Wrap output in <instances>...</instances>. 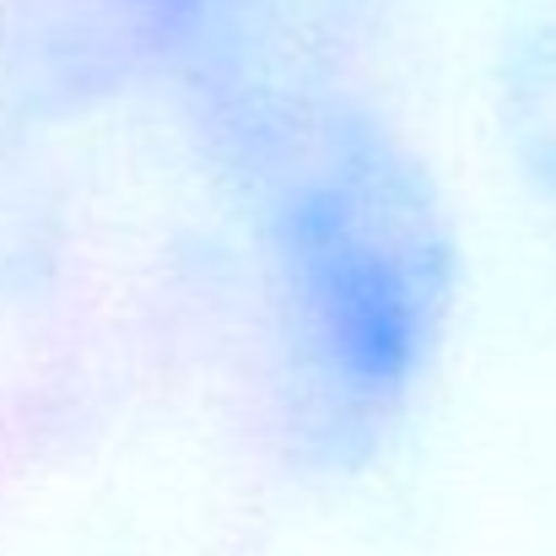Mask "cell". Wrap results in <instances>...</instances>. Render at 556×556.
<instances>
[{"mask_svg": "<svg viewBox=\"0 0 556 556\" xmlns=\"http://www.w3.org/2000/svg\"><path fill=\"white\" fill-rule=\"evenodd\" d=\"M189 119L232 216L270 421L298 465L357 476L448 363L465 308L454 194L372 87L292 49Z\"/></svg>", "mask_w": 556, "mask_h": 556, "instance_id": "1", "label": "cell"}, {"mask_svg": "<svg viewBox=\"0 0 556 556\" xmlns=\"http://www.w3.org/2000/svg\"><path fill=\"white\" fill-rule=\"evenodd\" d=\"M76 22L119 60L125 76H141L179 98L194 114L200 103L232 92L254 71L287 54L281 0H65Z\"/></svg>", "mask_w": 556, "mask_h": 556, "instance_id": "2", "label": "cell"}, {"mask_svg": "<svg viewBox=\"0 0 556 556\" xmlns=\"http://www.w3.org/2000/svg\"><path fill=\"white\" fill-rule=\"evenodd\" d=\"M486 147L514 200L556 232V5L508 16L486 54Z\"/></svg>", "mask_w": 556, "mask_h": 556, "instance_id": "3", "label": "cell"}]
</instances>
